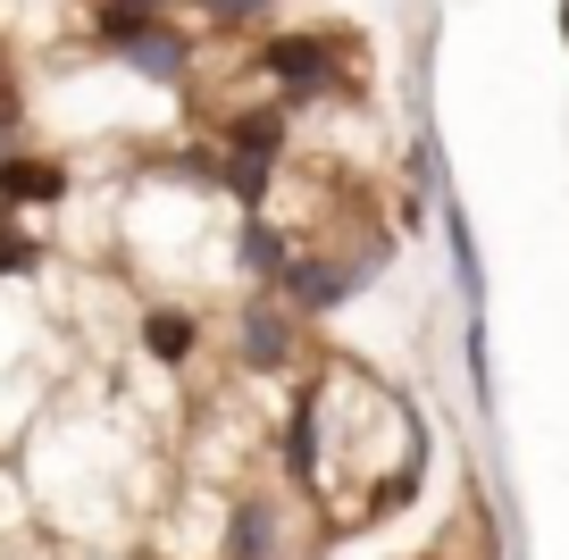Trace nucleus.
Wrapping results in <instances>:
<instances>
[{"instance_id": "f257e3e1", "label": "nucleus", "mask_w": 569, "mask_h": 560, "mask_svg": "<svg viewBox=\"0 0 569 560\" xmlns=\"http://www.w3.org/2000/svg\"><path fill=\"white\" fill-rule=\"evenodd\" d=\"M251 76L293 118L336 109V101H369V42L343 34V26H277V34H251Z\"/></svg>"}, {"instance_id": "f03ea898", "label": "nucleus", "mask_w": 569, "mask_h": 560, "mask_svg": "<svg viewBox=\"0 0 569 560\" xmlns=\"http://www.w3.org/2000/svg\"><path fill=\"white\" fill-rule=\"evenodd\" d=\"M310 360H319L310 318L284 310L277 293H243V301L227 310V368L243 377V386H293Z\"/></svg>"}, {"instance_id": "7ed1b4c3", "label": "nucleus", "mask_w": 569, "mask_h": 560, "mask_svg": "<svg viewBox=\"0 0 569 560\" xmlns=\"http://www.w3.org/2000/svg\"><path fill=\"white\" fill-rule=\"evenodd\" d=\"M126 334H134V360L160 368V377H193L201 360H210V310L184 293H142L134 318H126Z\"/></svg>"}, {"instance_id": "20e7f679", "label": "nucleus", "mask_w": 569, "mask_h": 560, "mask_svg": "<svg viewBox=\"0 0 569 560\" xmlns=\"http://www.w3.org/2000/svg\"><path fill=\"white\" fill-rule=\"evenodd\" d=\"M68 201H76V168L59 151H26V142L0 151V218H51Z\"/></svg>"}, {"instance_id": "39448f33", "label": "nucleus", "mask_w": 569, "mask_h": 560, "mask_svg": "<svg viewBox=\"0 0 569 560\" xmlns=\"http://www.w3.org/2000/svg\"><path fill=\"white\" fill-rule=\"evenodd\" d=\"M118 68H134L142 84H160V92H193V76H201V34H193L184 18H151V26L118 51Z\"/></svg>"}, {"instance_id": "423d86ee", "label": "nucleus", "mask_w": 569, "mask_h": 560, "mask_svg": "<svg viewBox=\"0 0 569 560\" xmlns=\"http://www.w3.org/2000/svg\"><path fill=\"white\" fill-rule=\"evenodd\" d=\"M51 268V234L26 218H0V284H34Z\"/></svg>"}, {"instance_id": "0eeeda50", "label": "nucleus", "mask_w": 569, "mask_h": 560, "mask_svg": "<svg viewBox=\"0 0 569 560\" xmlns=\"http://www.w3.org/2000/svg\"><path fill=\"white\" fill-rule=\"evenodd\" d=\"M184 9H201L210 34H251V26L268 18V0H184Z\"/></svg>"}, {"instance_id": "6e6552de", "label": "nucleus", "mask_w": 569, "mask_h": 560, "mask_svg": "<svg viewBox=\"0 0 569 560\" xmlns=\"http://www.w3.org/2000/svg\"><path fill=\"white\" fill-rule=\"evenodd\" d=\"M26 527H34V510H26V486L9 477V460H0V543L26 536Z\"/></svg>"}, {"instance_id": "1a4fd4ad", "label": "nucleus", "mask_w": 569, "mask_h": 560, "mask_svg": "<svg viewBox=\"0 0 569 560\" xmlns=\"http://www.w3.org/2000/svg\"><path fill=\"white\" fill-rule=\"evenodd\" d=\"M561 42H569V0H561Z\"/></svg>"}, {"instance_id": "9d476101", "label": "nucleus", "mask_w": 569, "mask_h": 560, "mask_svg": "<svg viewBox=\"0 0 569 560\" xmlns=\"http://www.w3.org/2000/svg\"><path fill=\"white\" fill-rule=\"evenodd\" d=\"M410 560H452V552H410Z\"/></svg>"}, {"instance_id": "9b49d317", "label": "nucleus", "mask_w": 569, "mask_h": 560, "mask_svg": "<svg viewBox=\"0 0 569 560\" xmlns=\"http://www.w3.org/2000/svg\"><path fill=\"white\" fill-rule=\"evenodd\" d=\"M142 560H168V552H142Z\"/></svg>"}]
</instances>
